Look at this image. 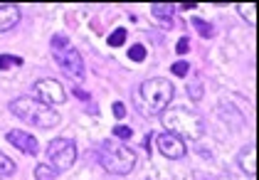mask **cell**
I'll list each match as a JSON object with an SVG mask.
<instances>
[{
    "instance_id": "obj_5",
    "label": "cell",
    "mask_w": 259,
    "mask_h": 180,
    "mask_svg": "<svg viewBox=\"0 0 259 180\" xmlns=\"http://www.w3.org/2000/svg\"><path fill=\"white\" fill-rule=\"evenodd\" d=\"M47 160L55 170H69L77 163V143L72 139H55L47 146Z\"/></svg>"
},
{
    "instance_id": "obj_3",
    "label": "cell",
    "mask_w": 259,
    "mask_h": 180,
    "mask_svg": "<svg viewBox=\"0 0 259 180\" xmlns=\"http://www.w3.org/2000/svg\"><path fill=\"white\" fill-rule=\"evenodd\" d=\"M97 153H99V165L111 175H126L136 165V153L116 139L101 141Z\"/></svg>"
},
{
    "instance_id": "obj_13",
    "label": "cell",
    "mask_w": 259,
    "mask_h": 180,
    "mask_svg": "<svg viewBox=\"0 0 259 180\" xmlns=\"http://www.w3.org/2000/svg\"><path fill=\"white\" fill-rule=\"evenodd\" d=\"M193 27H195V32H198L200 37H205V40H210V37L215 35V27H212L207 20H200V18H195V20H193Z\"/></svg>"
},
{
    "instance_id": "obj_26",
    "label": "cell",
    "mask_w": 259,
    "mask_h": 180,
    "mask_svg": "<svg viewBox=\"0 0 259 180\" xmlns=\"http://www.w3.org/2000/svg\"><path fill=\"white\" fill-rule=\"evenodd\" d=\"M180 8H183V10H193V8H195V3H183Z\"/></svg>"
},
{
    "instance_id": "obj_27",
    "label": "cell",
    "mask_w": 259,
    "mask_h": 180,
    "mask_svg": "<svg viewBox=\"0 0 259 180\" xmlns=\"http://www.w3.org/2000/svg\"><path fill=\"white\" fill-rule=\"evenodd\" d=\"M0 180H3V178H0Z\"/></svg>"
},
{
    "instance_id": "obj_21",
    "label": "cell",
    "mask_w": 259,
    "mask_h": 180,
    "mask_svg": "<svg viewBox=\"0 0 259 180\" xmlns=\"http://www.w3.org/2000/svg\"><path fill=\"white\" fill-rule=\"evenodd\" d=\"M128 60L143 62V60H146V47H143V44H134V47L128 50Z\"/></svg>"
},
{
    "instance_id": "obj_19",
    "label": "cell",
    "mask_w": 259,
    "mask_h": 180,
    "mask_svg": "<svg viewBox=\"0 0 259 180\" xmlns=\"http://www.w3.org/2000/svg\"><path fill=\"white\" fill-rule=\"evenodd\" d=\"M188 94H190V99H195V101L202 99V94H205V89H202V81H200V79L188 81Z\"/></svg>"
},
{
    "instance_id": "obj_12",
    "label": "cell",
    "mask_w": 259,
    "mask_h": 180,
    "mask_svg": "<svg viewBox=\"0 0 259 180\" xmlns=\"http://www.w3.org/2000/svg\"><path fill=\"white\" fill-rule=\"evenodd\" d=\"M151 13H153V18L156 20H160L165 27H170L173 25V13H176V5L173 3H153L151 5Z\"/></svg>"
},
{
    "instance_id": "obj_23",
    "label": "cell",
    "mask_w": 259,
    "mask_h": 180,
    "mask_svg": "<svg viewBox=\"0 0 259 180\" xmlns=\"http://www.w3.org/2000/svg\"><path fill=\"white\" fill-rule=\"evenodd\" d=\"M188 50H190V40L188 37H180V42L176 44V52L178 55H188Z\"/></svg>"
},
{
    "instance_id": "obj_22",
    "label": "cell",
    "mask_w": 259,
    "mask_h": 180,
    "mask_svg": "<svg viewBox=\"0 0 259 180\" xmlns=\"http://www.w3.org/2000/svg\"><path fill=\"white\" fill-rule=\"evenodd\" d=\"M188 69H190V64H188V62H176V64H173V67H170V72H173V74H178V77H185V74H188Z\"/></svg>"
},
{
    "instance_id": "obj_18",
    "label": "cell",
    "mask_w": 259,
    "mask_h": 180,
    "mask_svg": "<svg viewBox=\"0 0 259 180\" xmlns=\"http://www.w3.org/2000/svg\"><path fill=\"white\" fill-rule=\"evenodd\" d=\"M126 37H128V32H126L123 27H116V30L109 35V40H106V42H109L111 47H121V44L126 42Z\"/></svg>"
},
{
    "instance_id": "obj_10",
    "label": "cell",
    "mask_w": 259,
    "mask_h": 180,
    "mask_svg": "<svg viewBox=\"0 0 259 180\" xmlns=\"http://www.w3.org/2000/svg\"><path fill=\"white\" fill-rule=\"evenodd\" d=\"M20 22V8L15 3H3L0 5V32L13 30Z\"/></svg>"
},
{
    "instance_id": "obj_16",
    "label": "cell",
    "mask_w": 259,
    "mask_h": 180,
    "mask_svg": "<svg viewBox=\"0 0 259 180\" xmlns=\"http://www.w3.org/2000/svg\"><path fill=\"white\" fill-rule=\"evenodd\" d=\"M25 60L22 57H15V55H0V69H10V67H22Z\"/></svg>"
},
{
    "instance_id": "obj_11",
    "label": "cell",
    "mask_w": 259,
    "mask_h": 180,
    "mask_svg": "<svg viewBox=\"0 0 259 180\" xmlns=\"http://www.w3.org/2000/svg\"><path fill=\"white\" fill-rule=\"evenodd\" d=\"M254 160H257V148H254V143H249V146H247V148L237 156L239 168H242L249 178H254V175H257V165H254Z\"/></svg>"
},
{
    "instance_id": "obj_7",
    "label": "cell",
    "mask_w": 259,
    "mask_h": 180,
    "mask_svg": "<svg viewBox=\"0 0 259 180\" xmlns=\"http://www.w3.org/2000/svg\"><path fill=\"white\" fill-rule=\"evenodd\" d=\"M35 94H37V97H40V101H42V104H47V106L64 104V99H67L62 81L52 79V77H45V79L35 81Z\"/></svg>"
},
{
    "instance_id": "obj_24",
    "label": "cell",
    "mask_w": 259,
    "mask_h": 180,
    "mask_svg": "<svg viewBox=\"0 0 259 180\" xmlns=\"http://www.w3.org/2000/svg\"><path fill=\"white\" fill-rule=\"evenodd\" d=\"M111 109H114V116H116L119 121L126 116V106H123L121 101H114V106H111Z\"/></svg>"
},
{
    "instance_id": "obj_8",
    "label": "cell",
    "mask_w": 259,
    "mask_h": 180,
    "mask_svg": "<svg viewBox=\"0 0 259 180\" xmlns=\"http://www.w3.org/2000/svg\"><path fill=\"white\" fill-rule=\"evenodd\" d=\"M156 148L160 151V156H165V158L170 160H180L185 153H188V148H185V141L176 136V133H170V131H163L156 136Z\"/></svg>"
},
{
    "instance_id": "obj_17",
    "label": "cell",
    "mask_w": 259,
    "mask_h": 180,
    "mask_svg": "<svg viewBox=\"0 0 259 180\" xmlns=\"http://www.w3.org/2000/svg\"><path fill=\"white\" fill-rule=\"evenodd\" d=\"M15 173V163L10 156H5L3 151H0V175H13Z\"/></svg>"
},
{
    "instance_id": "obj_6",
    "label": "cell",
    "mask_w": 259,
    "mask_h": 180,
    "mask_svg": "<svg viewBox=\"0 0 259 180\" xmlns=\"http://www.w3.org/2000/svg\"><path fill=\"white\" fill-rule=\"evenodd\" d=\"M52 55H55V60H57V64H60V69L64 74H69L72 79L77 81H84L87 69H84V60H81L79 50H74L69 44V47H62V50H52Z\"/></svg>"
},
{
    "instance_id": "obj_4",
    "label": "cell",
    "mask_w": 259,
    "mask_h": 180,
    "mask_svg": "<svg viewBox=\"0 0 259 180\" xmlns=\"http://www.w3.org/2000/svg\"><path fill=\"white\" fill-rule=\"evenodd\" d=\"M163 123L170 133H176L185 141H198L202 136V119H200L195 111L178 106V109H165L163 111Z\"/></svg>"
},
{
    "instance_id": "obj_14",
    "label": "cell",
    "mask_w": 259,
    "mask_h": 180,
    "mask_svg": "<svg viewBox=\"0 0 259 180\" xmlns=\"http://www.w3.org/2000/svg\"><path fill=\"white\" fill-rule=\"evenodd\" d=\"M57 173H60V170H55L50 163H40V165L35 168V178L37 180H55Z\"/></svg>"
},
{
    "instance_id": "obj_9",
    "label": "cell",
    "mask_w": 259,
    "mask_h": 180,
    "mask_svg": "<svg viewBox=\"0 0 259 180\" xmlns=\"http://www.w3.org/2000/svg\"><path fill=\"white\" fill-rule=\"evenodd\" d=\"M5 141L13 143V146H15L20 153H25V156H37V153H40V141L35 139L32 133H27V131L13 128V131L5 133Z\"/></svg>"
},
{
    "instance_id": "obj_1",
    "label": "cell",
    "mask_w": 259,
    "mask_h": 180,
    "mask_svg": "<svg viewBox=\"0 0 259 180\" xmlns=\"http://www.w3.org/2000/svg\"><path fill=\"white\" fill-rule=\"evenodd\" d=\"M173 101V84L165 77H151L139 89V109L148 116H160Z\"/></svg>"
},
{
    "instance_id": "obj_2",
    "label": "cell",
    "mask_w": 259,
    "mask_h": 180,
    "mask_svg": "<svg viewBox=\"0 0 259 180\" xmlns=\"http://www.w3.org/2000/svg\"><path fill=\"white\" fill-rule=\"evenodd\" d=\"M8 109H10L13 116H18V119L25 121V123L40 126V128H55L62 121L60 114H57L52 106L42 104L40 99H32V97H18V99L10 101Z\"/></svg>"
},
{
    "instance_id": "obj_15",
    "label": "cell",
    "mask_w": 259,
    "mask_h": 180,
    "mask_svg": "<svg viewBox=\"0 0 259 180\" xmlns=\"http://www.w3.org/2000/svg\"><path fill=\"white\" fill-rule=\"evenodd\" d=\"M237 13L249 22V25H254V22H257V10H254V5H252V3H242V5L237 8Z\"/></svg>"
},
{
    "instance_id": "obj_20",
    "label": "cell",
    "mask_w": 259,
    "mask_h": 180,
    "mask_svg": "<svg viewBox=\"0 0 259 180\" xmlns=\"http://www.w3.org/2000/svg\"><path fill=\"white\" fill-rule=\"evenodd\" d=\"M111 133H114V139H116V141H128V139H131V136H134V131H131V128H128V126H121V123H119V126H114V131H111Z\"/></svg>"
},
{
    "instance_id": "obj_25",
    "label": "cell",
    "mask_w": 259,
    "mask_h": 180,
    "mask_svg": "<svg viewBox=\"0 0 259 180\" xmlns=\"http://www.w3.org/2000/svg\"><path fill=\"white\" fill-rule=\"evenodd\" d=\"M74 94H77V99H84V101H89V94H87V92H81L79 86L74 89Z\"/></svg>"
}]
</instances>
